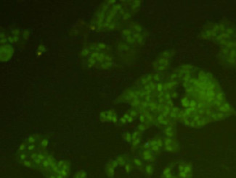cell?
<instances>
[{
    "label": "cell",
    "instance_id": "1",
    "mask_svg": "<svg viewBox=\"0 0 236 178\" xmlns=\"http://www.w3.org/2000/svg\"><path fill=\"white\" fill-rule=\"evenodd\" d=\"M89 53H90V51L87 49H85L82 51V55H84V56H87V55Z\"/></svg>",
    "mask_w": 236,
    "mask_h": 178
},
{
    "label": "cell",
    "instance_id": "2",
    "mask_svg": "<svg viewBox=\"0 0 236 178\" xmlns=\"http://www.w3.org/2000/svg\"><path fill=\"white\" fill-rule=\"evenodd\" d=\"M105 46H106L104 44H100L97 45V47L99 48V49H105Z\"/></svg>",
    "mask_w": 236,
    "mask_h": 178
},
{
    "label": "cell",
    "instance_id": "3",
    "mask_svg": "<svg viewBox=\"0 0 236 178\" xmlns=\"http://www.w3.org/2000/svg\"><path fill=\"white\" fill-rule=\"evenodd\" d=\"M47 145H48V141H47V140H44V141L42 142V146H43V147H46Z\"/></svg>",
    "mask_w": 236,
    "mask_h": 178
},
{
    "label": "cell",
    "instance_id": "4",
    "mask_svg": "<svg viewBox=\"0 0 236 178\" xmlns=\"http://www.w3.org/2000/svg\"><path fill=\"white\" fill-rule=\"evenodd\" d=\"M146 171L148 173H152V167L151 166H148L146 167Z\"/></svg>",
    "mask_w": 236,
    "mask_h": 178
},
{
    "label": "cell",
    "instance_id": "5",
    "mask_svg": "<svg viewBox=\"0 0 236 178\" xmlns=\"http://www.w3.org/2000/svg\"><path fill=\"white\" fill-rule=\"evenodd\" d=\"M44 50H45V47H44V46L43 45H41L39 47V52H44Z\"/></svg>",
    "mask_w": 236,
    "mask_h": 178
},
{
    "label": "cell",
    "instance_id": "6",
    "mask_svg": "<svg viewBox=\"0 0 236 178\" xmlns=\"http://www.w3.org/2000/svg\"><path fill=\"white\" fill-rule=\"evenodd\" d=\"M135 162L136 164H137V165H139V166H140V165L142 164V162H140V160H138V159H135Z\"/></svg>",
    "mask_w": 236,
    "mask_h": 178
},
{
    "label": "cell",
    "instance_id": "7",
    "mask_svg": "<svg viewBox=\"0 0 236 178\" xmlns=\"http://www.w3.org/2000/svg\"><path fill=\"white\" fill-rule=\"evenodd\" d=\"M29 142H30V143H33V142H34V138H29Z\"/></svg>",
    "mask_w": 236,
    "mask_h": 178
},
{
    "label": "cell",
    "instance_id": "8",
    "mask_svg": "<svg viewBox=\"0 0 236 178\" xmlns=\"http://www.w3.org/2000/svg\"><path fill=\"white\" fill-rule=\"evenodd\" d=\"M25 148V145H24V144H23V145L21 146L20 147V150H21V151H23V150H24V149H23V148Z\"/></svg>",
    "mask_w": 236,
    "mask_h": 178
},
{
    "label": "cell",
    "instance_id": "9",
    "mask_svg": "<svg viewBox=\"0 0 236 178\" xmlns=\"http://www.w3.org/2000/svg\"><path fill=\"white\" fill-rule=\"evenodd\" d=\"M33 148H34V146H33V145H31L30 146H29V148H29V150H32Z\"/></svg>",
    "mask_w": 236,
    "mask_h": 178
},
{
    "label": "cell",
    "instance_id": "10",
    "mask_svg": "<svg viewBox=\"0 0 236 178\" xmlns=\"http://www.w3.org/2000/svg\"><path fill=\"white\" fill-rule=\"evenodd\" d=\"M90 29L95 30V25H92V26H90Z\"/></svg>",
    "mask_w": 236,
    "mask_h": 178
}]
</instances>
